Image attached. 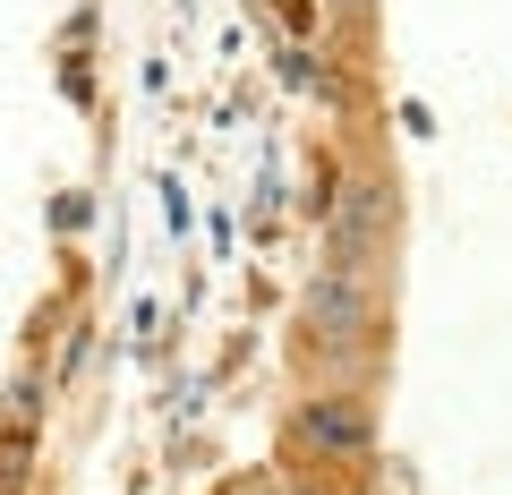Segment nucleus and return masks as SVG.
<instances>
[{
  "mask_svg": "<svg viewBox=\"0 0 512 495\" xmlns=\"http://www.w3.org/2000/svg\"><path fill=\"white\" fill-rule=\"evenodd\" d=\"M367 325H376V299H367V282L342 274V265H325V274H316V291H308V333H316L325 350H350Z\"/></svg>",
  "mask_w": 512,
  "mask_h": 495,
  "instance_id": "1",
  "label": "nucleus"
},
{
  "mask_svg": "<svg viewBox=\"0 0 512 495\" xmlns=\"http://www.w3.org/2000/svg\"><path fill=\"white\" fill-rule=\"evenodd\" d=\"M291 444L308 461H359L367 444H376V427H367V410L359 402H308L291 419Z\"/></svg>",
  "mask_w": 512,
  "mask_h": 495,
  "instance_id": "2",
  "label": "nucleus"
},
{
  "mask_svg": "<svg viewBox=\"0 0 512 495\" xmlns=\"http://www.w3.org/2000/svg\"><path fill=\"white\" fill-rule=\"evenodd\" d=\"M384 205H393V197H384L376 180L342 197V214H333V265H342V274H359V257L376 248V231H384Z\"/></svg>",
  "mask_w": 512,
  "mask_h": 495,
  "instance_id": "3",
  "label": "nucleus"
},
{
  "mask_svg": "<svg viewBox=\"0 0 512 495\" xmlns=\"http://www.w3.org/2000/svg\"><path fill=\"white\" fill-rule=\"evenodd\" d=\"M35 487V427H0V495Z\"/></svg>",
  "mask_w": 512,
  "mask_h": 495,
  "instance_id": "4",
  "label": "nucleus"
},
{
  "mask_svg": "<svg viewBox=\"0 0 512 495\" xmlns=\"http://www.w3.org/2000/svg\"><path fill=\"white\" fill-rule=\"evenodd\" d=\"M35 402H43V385H35V376H18V385H9V410H18V427L35 419Z\"/></svg>",
  "mask_w": 512,
  "mask_h": 495,
  "instance_id": "5",
  "label": "nucleus"
},
{
  "mask_svg": "<svg viewBox=\"0 0 512 495\" xmlns=\"http://www.w3.org/2000/svg\"><path fill=\"white\" fill-rule=\"evenodd\" d=\"M231 495H274V478H239V487Z\"/></svg>",
  "mask_w": 512,
  "mask_h": 495,
  "instance_id": "6",
  "label": "nucleus"
},
{
  "mask_svg": "<svg viewBox=\"0 0 512 495\" xmlns=\"http://www.w3.org/2000/svg\"><path fill=\"white\" fill-rule=\"evenodd\" d=\"M333 9H359V0H333Z\"/></svg>",
  "mask_w": 512,
  "mask_h": 495,
  "instance_id": "7",
  "label": "nucleus"
},
{
  "mask_svg": "<svg viewBox=\"0 0 512 495\" xmlns=\"http://www.w3.org/2000/svg\"><path fill=\"white\" fill-rule=\"evenodd\" d=\"M291 495H316V487H291Z\"/></svg>",
  "mask_w": 512,
  "mask_h": 495,
  "instance_id": "8",
  "label": "nucleus"
}]
</instances>
